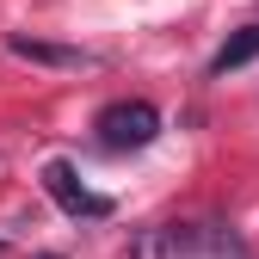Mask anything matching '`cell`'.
<instances>
[{
  "label": "cell",
  "mask_w": 259,
  "mask_h": 259,
  "mask_svg": "<svg viewBox=\"0 0 259 259\" xmlns=\"http://www.w3.org/2000/svg\"><path fill=\"white\" fill-rule=\"evenodd\" d=\"M93 130H99V142H105L111 154H123V148H148V142L160 136V111H154L148 99H111L99 117H93Z\"/></svg>",
  "instance_id": "2"
},
{
  "label": "cell",
  "mask_w": 259,
  "mask_h": 259,
  "mask_svg": "<svg viewBox=\"0 0 259 259\" xmlns=\"http://www.w3.org/2000/svg\"><path fill=\"white\" fill-rule=\"evenodd\" d=\"M0 253H7V247H0Z\"/></svg>",
  "instance_id": "7"
},
{
  "label": "cell",
  "mask_w": 259,
  "mask_h": 259,
  "mask_svg": "<svg viewBox=\"0 0 259 259\" xmlns=\"http://www.w3.org/2000/svg\"><path fill=\"white\" fill-rule=\"evenodd\" d=\"M37 259H62V253H37Z\"/></svg>",
  "instance_id": "6"
},
{
  "label": "cell",
  "mask_w": 259,
  "mask_h": 259,
  "mask_svg": "<svg viewBox=\"0 0 259 259\" xmlns=\"http://www.w3.org/2000/svg\"><path fill=\"white\" fill-rule=\"evenodd\" d=\"M44 191L68 210V216H111V198H99V191H87L80 173L68 167V160H50L44 167Z\"/></svg>",
  "instance_id": "3"
},
{
  "label": "cell",
  "mask_w": 259,
  "mask_h": 259,
  "mask_svg": "<svg viewBox=\"0 0 259 259\" xmlns=\"http://www.w3.org/2000/svg\"><path fill=\"white\" fill-rule=\"evenodd\" d=\"M247 62H259V25H241V31H229V44H222V50L210 56V74L222 80V74L247 68Z\"/></svg>",
  "instance_id": "5"
},
{
  "label": "cell",
  "mask_w": 259,
  "mask_h": 259,
  "mask_svg": "<svg viewBox=\"0 0 259 259\" xmlns=\"http://www.w3.org/2000/svg\"><path fill=\"white\" fill-rule=\"evenodd\" d=\"M7 50L13 56H25V62H44V68H93V50H74V44H44V37H25V31H13L7 37Z\"/></svg>",
  "instance_id": "4"
},
{
  "label": "cell",
  "mask_w": 259,
  "mask_h": 259,
  "mask_svg": "<svg viewBox=\"0 0 259 259\" xmlns=\"http://www.w3.org/2000/svg\"><path fill=\"white\" fill-rule=\"evenodd\" d=\"M130 259H247V247L222 222H154L130 241Z\"/></svg>",
  "instance_id": "1"
}]
</instances>
